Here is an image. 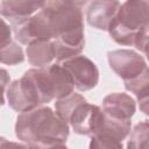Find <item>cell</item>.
Here are the masks:
<instances>
[{
  "label": "cell",
  "instance_id": "obj_8",
  "mask_svg": "<svg viewBox=\"0 0 149 149\" xmlns=\"http://www.w3.org/2000/svg\"><path fill=\"white\" fill-rule=\"evenodd\" d=\"M119 1L112 0H95L88 3L86 8L87 23L99 30H107L113 21L119 7Z\"/></svg>",
  "mask_w": 149,
  "mask_h": 149
},
{
  "label": "cell",
  "instance_id": "obj_9",
  "mask_svg": "<svg viewBox=\"0 0 149 149\" xmlns=\"http://www.w3.org/2000/svg\"><path fill=\"white\" fill-rule=\"evenodd\" d=\"M101 109L112 119L130 120L136 111V101L127 93L114 92L104 98Z\"/></svg>",
  "mask_w": 149,
  "mask_h": 149
},
{
  "label": "cell",
  "instance_id": "obj_5",
  "mask_svg": "<svg viewBox=\"0 0 149 149\" xmlns=\"http://www.w3.org/2000/svg\"><path fill=\"white\" fill-rule=\"evenodd\" d=\"M70 76L73 87L80 92L90 91L98 85L99 70L86 56H76L59 63Z\"/></svg>",
  "mask_w": 149,
  "mask_h": 149
},
{
  "label": "cell",
  "instance_id": "obj_11",
  "mask_svg": "<svg viewBox=\"0 0 149 149\" xmlns=\"http://www.w3.org/2000/svg\"><path fill=\"white\" fill-rule=\"evenodd\" d=\"M26 55L28 62L34 68H45L52 64L55 59V50L52 41H37L27 45Z\"/></svg>",
  "mask_w": 149,
  "mask_h": 149
},
{
  "label": "cell",
  "instance_id": "obj_16",
  "mask_svg": "<svg viewBox=\"0 0 149 149\" xmlns=\"http://www.w3.org/2000/svg\"><path fill=\"white\" fill-rule=\"evenodd\" d=\"M24 61V54L22 48L14 42L6 49L0 50V63L6 65H16Z\"/></svg>",
  "mask_w": 149,
  "mask_h": 149
},
{
  "label": "cell",
  "instance_id": "obj_10",
  "mask_svg": "<svg viewBox=\"0 0 149 149\" xmlns=\"http://www.w3.org/2000/svg\"><path fill=\"white\" fill-rule=\"evenodd\" d=\"M44 5V1L31 0H3L0 2V15L10 23L23 21L37 13Z\"/></svg>",
  "mask_w": 149,
  "mask_h": 149
},
{
  "label": "cell",
  "instance_id": "obj_12",
  "mask_svg": "<svg viewBox=\"0 0 149 149\" xmlns=\"http://www.w3.org/2000/svg\"><path fill=\"white\" fill-rule=\"evenodd\" d=\"M86 102V99L78 94V93H71L64 98L57 99L55 102V109H56V114L66 123H69V120L72 115V113L76 111V108Z\"/></svg>",
  "mask_w": 149,
  "mask_h": 149
},
{
  "label": "cell",
  "instance_id": "obj_7",
  "mask_svg": "<svg viewBox=\"0 0 149 149\" xmlns=\"http://www.w3.org/2000/svg\"><path fill=\"white\" fill-rule=\"evenodd\" d=\"M102 116L104 112L99 106L91 105L86 101L76 108L68 125L72 127L76 134L92 136L97 133Z\"/></svg>",
  "mask_w": 149,
  "mask_h": 149
},
{
  "label": "cell",
  "instance_id": "obj_19",
  "mask_svg": "<svg viewBox=\"0 0 149 149\" xmlns=\"http://www.w3.org/2000/svg\"><path fill=\"white\" fill-rule=\"evenodd\" d=\"M0 149H30L29 146L26 143H19V142H13L8 141L7 139L0 136Z\"/></svg>",
  "mask_w": 149,
  "mask_h": 149
},
{
  "label": "cell",
  "instance_id": "obj_14",
  "mask_svg": "<svg viewBox=\"0 0 149 149\" xmlns=\"http://www.w3.org/2000/svg\"><path fill=\"white\" fill-rule=\"evenodd\" d=\"M125 83V88L132 93L135 94L136 99L139 102H146L148 101V94H149V70L143 72L141 76L128 80L123 81Z\"/></svg>",
  "mask_w": 149,
  "mask_h": 149
},
{
  "label": "cell",
  "instance_id": "obj_18",
  "mask_svg": "<svg viewBox=\"0 0 149 149\" xmlns=\"http://www.w3.org/2000/svg\"><path fill=\"white\" fill-rule=\"evenodd\" d=\"M30 149H69L65 143L50 142V143H31L28 144Z\"/></svg>",
  "mask_w": 149,
  "mask_h": 149
},
{
  "label": "cell",
  "instance_id": "obj_6",
  "mask_svg": "<svg viewBox=\"0 0 149 149\" xmlns=\"http://www.w3.org/2000/svg\"><path fill=\"white\" fill-rule=\"evenodd\" d=\"M107 59L111 69L123 81L132 80L148 70L144 57L129 49L108 51Z\"/></svg>",
  "mask_w": 149,
  "mask_h": 149
},
{
  "label": "cell",
  "instance_id": "obj_15",
  "mask_svg": "<svg viewBox=\"0 0 149 149\" xmlns=\"http://www.w3.org/2000/svg\"><path fill=\"white\" fill-rule=\"evenodd\" d=\"M88 149H123V144L115 135L106 132H99L91 136Z\"/></svg>",
  "mask_w": 149,
  "mask_h": 149
},
{
  "label": "cell",
  "instance_id": "obj_17",
  "mask_svg": "<svg viewBox=\"0 0 149 149\" xmlns=\"http://www.w3.org/2000/svg\"><path fill=\"white\" fill-rule=\"evenodd\" d=\"M13 33H12V28L10 26L0 17V50L8 48L9 45H12L15 41H13L12 37Z\"/></svg>",
  "mask_w": 149,
  "mask_h": 149
},
{
  "label": "cell",
  "instance_id": "obj_2",
  "mask_svg": "<svg viewBox=\"0 0 149 149\" xmlns=\"http://www.w3.org/2000/svg\"><path fill=\"white\" fill-rule=\"evenodd\" d=\"M149 30V2L146 0L125 1L111 22L107 31L120 45H134L147 55Z\"/></svg>",
  "mask_w": 149,
  "mask_h": 149
},
{
  "label": "cell",
  "instance_id": "obj_4",
  "mask_svg": "<svg viewBox=\"0 0 149 149\" xmlns=\"http://www.w3.org/2000/svg\"><path fill=\"white\" fill-rule=\"evenodd\" d=\"M6 93L8 105L15 112L23 113L44 106L40 93L27 71L21 78L15 79L8 85Z\"/></svg>",
  "mask_w": 149,
  "mask_h": 149
},
{
  "label": "cell",
  "instance_id": "obj_1",
  "mask_svg": "<svg viewBox=\"0 0 149 149\" xmlns=\"http://www.w3.org/2000/svg\"><path fill=\"white\" fill-rule=\"evenodd\" d=\"M84 1H44L33 16L10 23L12 33L21 44L52 41L58 63L79 56L85 45Z\"/></svg>",
  "mask_w": 149,
  "mask_h": 149
},
{
  "label": "cell",
  "instance_id": "obj_20",
  "mask_svg": "<svg viewBox=\"0 0 149 149\" xmlns=\"http://www.w3.org/2000/svg\"><path fill=\"white\" fill-rule=\"evenodd\" d=\"M8 85H9L8 78L5 76V73L0 71V106L5 104V91Z\"/></svg>",
  "mask_w": 149,
  "mask_h": 149
},
{
  "label": "cell",
  "instance_id": "obj_3",
  "mask_svg": "<svg viewBox=\"0 0 149 149\" xmlns=\"http://www.w3.org/2000/svg\"><path fill=\"white\" fill-rule=\"evenodd\" d=\"M70 128L49 106H40L20 113L15 122V135L27 144L65 143Z\"/></svg>",
  "mask_w": 149,
  "mask_h": 149
},
{
  "label": "cell",
  "instance_id": "obj_13",
  "mask_svg": "<svg viewBox=\"0 0 149 149\" xmlns=\"http://www.w3.org/2000/svg\"><path fill=\"white\" fill-rule=\"evenodd\" d=\"M149 123L147 120L139 122L128 134L127 149H148Z\"/></svg>",
  "mask_w": 149,
  "mask_h": 149
}]
</instances>
